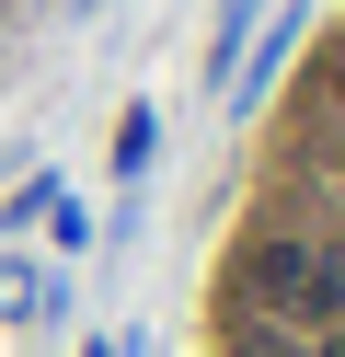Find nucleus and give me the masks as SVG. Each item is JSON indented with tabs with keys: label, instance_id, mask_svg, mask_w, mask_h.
Returning a JSON list of instances; mask_svg holds the SVG:
<instances>
[{
	"label": "nucleus",
	"instance_id": "obj_1",
	"mask_svg": "<svg viewBox=\"0 0 345 357\" xmlns=\"http://www.w3.org/2000/svg\"><path fill=\"white\" fill-rule=\"evenodd\" d=\"M334 104H345V47H334Z\"/></svg>",
	"mask_w": 345,
	"mask_h": 357
}]
</instances>
